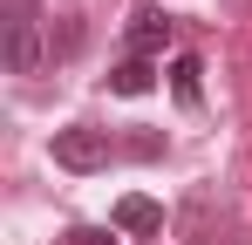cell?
<instances>
[{"label": "cell", "mask_w": 252, "mask_h": 245, "mask_svg": "<svg viewBox=\"0 0 252 245\" xmlns=\"http://www.w3.org/2000/svg\"><path fill=\"white\" fill-rule=\"evenodd\" d=\"M41 61H48L41 7H34V0H7V68H14V75H34Z\"/></svg>", "instance_id": "cell-1"}, {"label": "cell", "mask_w": 252, "mask_h": 245, "mask_svg": "<svg viewBox=\"0 0 252 245\" xmlns=\"http://www.w3.org/2000/svg\"><path fill=\"white\" fill-rule=\"evenodd\" d=\"M55 163L62 170H102L109 163V129H89V122H68V129H55Z\"/></svg>", "instance_id": "cell-2"}, {"label": "cell", "mask_w": 252, "mask_h": 245, "mask_svg": "<svg viewBox=\"0 0 252 245\" xmlns=\"http://www.w3.org/2000/svg\"><path fill=\"white\" fill-rule=\"evenodd\" d=\"M170 34H177V21H170L164 7H136V14H129V55H136V61H157L170 48Z\"/></svg>", "instance_id": "cell-3"}, {"label": "cell", "mask_w": 252, "mask_h": 245, "mask_svg": "<svg viewBox=\"0 0 252 245\" xmlns=\"http://www.w3.org/2000/svg\"><path fill=\"white\" fill-rule=\"evenodd\" d=\"M116 232H129V239H157V232H164V204L143 198V191L116 198Z\"/></svg>", "instance_id": "cell-4"}, {"label": "cell", "mask_w": 252, "mask_h": 245, "mask_svg": "<svg viewBox=\"0 0 252 245\" xmlns=\"http://www.w3.org/2000/svg\"><path fill=\"white\" fill-rule=\"evenodd\" d=\"M150 89H157V68H150V61H136V55L109 68V95H150Z\"/></svg>", "instance_id": "cell-5"}, {"label": "cell", "mask_w": 252, "mask_h": 245, "mask_svg": "<svg viewBox=\"0 0 252 245\" xmlns=\"http://www.w3.org/2000/svg\"><path fill=\"white\" fill-rule=\"evenodd\" d=\"M198 75H205V61H198V55H177L170 89H177V102H184V109H198Z\"/></svg>", "instance_id": "cell-6"}, {"label": "cell", "mask_w": 252, "mask_h": 245, "mask_svg": "<svg viewBox=\"0 0 252 245\" xmlns=\"http://www.w3.org/2000/svg\"><path fill=\"white\" fill-rule=\"evenodd\" d=\"M55 245H116V232H102V225H75V232H62Z\"/></svg>", "instance_id": "cell-7"}]
</instances>
